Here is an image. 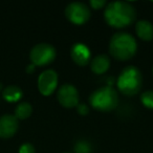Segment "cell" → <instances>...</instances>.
Listing matches in <instances>:
<instances>
[{
    "label": "cell",
    "mask_w": 153,
    "mask_h": 153,
    "mask_svg": "<svg viewBox=\"0 0 153 153\" xmlns=\"http://www.w3.org/2000/svg\"><path fill=\"white\" fill-rule=\"evenodd\" d=\"M74 153H91L92 146L89 142L85 140H80L74 146Z\"/></svg>",
    "instance_id": "cell-15"
},
{
    "label": "cell",
    "mask_w": 153,
    "mask_h": 153,
    "mask_svg": "<svg viewBox=\"0 0 153 153\" xmlns=\"http://www.w3.org/2000/svg\"><path fill=\"white\" fill-rule=\"evenodd\" d=\"M110 66V59L106 55H99L90 62V69L96 74H103Z\"/></svg>",
    "instance_id": "cell-11"
},
{
    "label": "cell",
    "mask_w": 153,
    "mask_h": 153,
    "mask_svg": "<svg viewBox=\"0 0 153 153\" xmlns=\"http://www.w3.org/2000/svg\"><path fill=\"white\" fill-rule=\"evenodd\" d=\"M57 99L60 105L65 108H74L79 105V92L76 88L71 84H64L59 88Z\"/></svg>",
    "instance_id": "cell-7"
},
{
    "label": "cell",
    "mask_w": 153,
    "mask_h": 153,
    "mask_svg": "<svg viewBox=\"0 0 153 153\" xmlns=\"http://www.w3.org/2000/svg\"><path fill=\"white\" fill-rule=\"evenodd\" d=\"M58 85V74L55 70L46 69L38 78V89L41 94L51 96Z\"/></svg>",
    "instance_id": "cell-8"
},
{
    "label": "cell",
    "mask_w": 153,
    "mask_h": 153,
    "mask_svg": "<svg viewBox=\"0 0 153 153\" xmlns=\"http://www.w3.org/2000/svg\"><path fill=\"white\" fill-rule=\"evenodd\" d=\"M35 147L30 143H24L20 146L19 153H35Z\"/></svg>",
    "instance_id": "cell-17"
},
{
    "label": "cell",
    "mask_w": 153,
    "mask_h": 153,
    "mask_svg": "<svg viewBox=\"0 0 153 153\" xmlns=\"http://www.w3.org/2000/svg\"><path fill=\"white\" fill-rule=\"evenodd\" d=\"M70 57L72 61L79 66H85L91 58L90 51L83 43H76L70 49Z\"/></svg>",
    "instance_id": "cell-10"
},
{
    "label": "cell",
    "mask_w": 153,
    "mask_h": 153,
    "mask_svg": "<svg viewBox=\"0 0 153 153\" xmlns=\"http://www.w3.org/2000/svg\"><path fill=\"white\" fill-rule=\"evenodd\" d=\"M89 104L92 108L102 112L114 110L119 105V94L110 85L94 90L89 97Z\"/></svg>",
    "instance_id": "cell-4"
},
{
    "label": "cell",
    "mask_w": 153,
    "mask_h": 153,
    "mask_svg": "<svg viewBox=\"0 0 153 153\" xmlns=\"http://www.w3.org/2000/svg\"><path fill=\"white\" fill-rule=\"evenodd\" d=\"M35 67H36V66H35L34 64H30V65H28L27 68H26V72H28V74H32V72H34Z\"/></svg>",
    "instance_id": "cell-20"
},
{
    "label": "cell",
    "mask_w": 153,
    "mask_h": 153,
    "mask_svg": "<svg viewBox=\"0 0 153 153\" xmlns=\"http://www.w3.org/2000/svg\"><path fill=\"white\" fill-rule=\"evenodd\" d=\"M76 111L81 115H86L89 112V109H88V107L85 104H79L76 106Z\"/></svg>",
    "instance_id": "cell-19"
},
{
    "label": "cell",
    "mask_w": 153,
    "mask_h": 153,
    "mask_svg": "<svg viewBox=\"0 0 153 153\" xmlns=\"http://www.w3.org/2000/svg\"><path fill=\"white\" fill-rule=\"evenodd\" d=\"M2 97L7 102L15 103L18 102L23 97V91L20 87L16 85H10L5 87L2 91Z\"/></svg>",
    "instance_id": "cell-13"
},
{
    "label": "cell",
    "mask_w": 153,
    "mask_h": 153,
    "mask_svg": "<svg viewBox=\"0 0 153 153\" xmlns=\"http://www.w3.org/2000/svg\"><path fill=\"white\" fill-rule=\"evenodd\" d=\"M90 7L94 10H101L106 5V1L105 0H91L90 1Z\"/></svg>",
    "instance_id": "cell-18"
},
{
    "label": "cell",
    "mask_w": 153,
    "mask_h": 153,
    "mask_svg": "<svg viewBox=\"0 0 153 153\" xmlns=\"http://www.w3.org/2000/svg\"><path fill=\"white\" fill-rule=\"evenodd\" d=\"M33 112V107L30 103L27 102H21L18 104V106L15 109V117L17 120H26L30 117Z\"/></svg>",
    "instance_id": "cell-14"
},
{
    "label": "cell",
    "mask_w": 153,
    "mask_h": 153,
    "mask_svg": "<svg viewBox=\"0 0 153 153\" xmlns=\"http://www.w3.org/2000/svg\"><path fill=\"white\" fill-rule=\"evenodd\" d=\"M19 127V121L15 115L4 114L0 117V137L10 138L16 134Z\"/></svg>",
    "instance_id": "cell-9"
},
{
    "label": "cell",
    "mask_w": 153,
    "mask_h": 153,
    "mask_svg": "<svg viewBox=\"0 0 153 153\" xmlns=\"http://www.w3.org/2000/svg\"><path fill=\"white\" fill-rule=\"evenodd\" d=\"M143 105L148 109H153V90H147L140 96Z\"/></svg>",
    "instance_id": "cell-16"
},
{
    "label": "cell",
    "mask_w": 153,
    "mask_h": 153,
    "mask_svg": "<svg viewBox=\"0 0 153 153\" xmlns=\"http://www.w3.org/2000/svg\"><path fill=\"white\" fill-rule=\"evenodd\" d=\"M134 7L126 1H113L106 7L104 19L108 25L114 28H124L135 21Z\"/></svg>",
    "instance_id": "cell-1"
},
{
    "label": "cell",
    "mask_w": 153,
    "mask_h": 153,
    "mask_svg": "<svg viewBox=\"0 0 153 153\" xmlns=\"http://www.w3.org/2000/svg\"><path fill=\"white\" fill-rule=\"evenodd\" d=\"M117 86L124 96H135L140 92L143 86L142 72L135 66H127L120 72L117 80Z\"/></svg>",
    "instance_id": "cell-3"
},
{
    "label": "cell",
    "mask_w": 153,
    "mask_h": 153,
    "mask_svg": "<svg viewBox=\"0 0 153 153\" xmlns=\"http://www.w3.org/2000/svg\"><path fill=\"white\" fill-rule=\"evenodd\" d=\"M56 49L48 43H39L35 45L30 53V59L35 66L48 65L55 60Z\"/></svg>",
    "instance_id": "cell-5"
},
{
    "label": "cell",
    "mask_w": 153,
    "mask_h": 153,
    "mask_svg": "<svg viewBox=\"0 0 153 153\" xmlns=\"http://www.w3.org/2000/svg\"><path fill=\"white\" fill-rule=\"evenodd\" d=\"M135 32L138 38L144 41H151L153 40V25L149 21L146 20H140L136 23Z\"/></svg>",
    "instance_id": "cell-12"
},
{
    "label": "cell",
    "mask_w": 153,
    "mask_h": 153,
    "mask_svg": "<svg viewBox=\"0 0 153 153\" xmlns=\"http://www.w3.org/2000/svg\"><path fill=\"white\" fill-rule=\"evenodd\" d=\"M137 43L133 36L128 33H117L110 39L109 53L119 61H127L136 53Z\"/></svg>",
    "instance_id": "cell-2"
},
{
    "label": "cell",
    "mask_w": 153,
    "mask_h": 153,
    "mask_svg": "<svg viewBox=\"0 0 153 153\" xmlns=\"http://www.w3.org/2000/svg\"><path fill=\"white\" fill-rule=\"evenodd\" d=\"M65 16L68 21L76 25H82L86 23L90 18V10L82 2H71L66 7Z\"/></svg>",
    "instance_id": "cell-6"
}]
</instances>
